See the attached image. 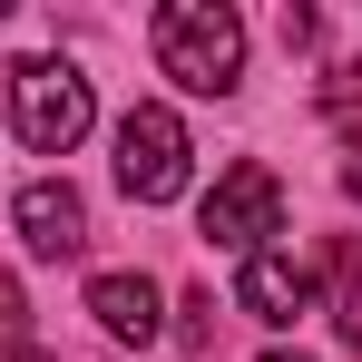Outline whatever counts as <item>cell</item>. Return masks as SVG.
<instances>
[{"label":"cell","instance_id":"obj_1","mask_svg":"<svg viewBox=\"0 0 362 362\" xmlns=\"http://www.w3.org/2000/svg\"><path fill=\"white\" fill-rule=\"evenodd\" d=\"M147 40H157V69L177 88H196V98H235L245 88V20L226 0H167Z\"/></svg>","mask_w":362,"mask_h":362},{"label":"cell","instance_id":"obj_2","mask_svg":"<svg viewBox=\"0 0 362 362\" xmlns=\"http://www.w3.org/2000/svg\"><path fill=\"white\" fill-rule=\"evenodd\" d=\"M88 118H98V98H88V78L69 59H20L10 69V127H20L30 157H69L88 137Z\"/></svg>","mask_w":362,"mask_h":362},{"label":"cell","instance_id":"obj_3","mask_svg":"<svg viewBox=\"0 0 362 362\" xmlns=\"http://www.w3.org/2000/svg\"><path fill=\"white\" fill-rule=\"evenodd\" d=\"M186 177H196V147H186L177 108H157V98H137L118 118V186L137 196V206H177Z\"/></svg>","mask_w":362,"mask_h":362},{"label":"cell","instance_id":"obj_4","mask_svg":"<svg viewBox=\"0 0 362 362\" xmlns=\"http://www.w3.org/2000/svg\"><path fill=\"white\" fill-rule=\"evenodd\" d=\"M274 235H284V186H274V167H255V157L226 167L216 196H206V245L245 264V255H264Z\"/></svg>","mask_w":362,"mask_h":362},{"label":"cell","instance_id":"obj_5","mask_svg":"<svg viewBox=\"0 0 362 362\" xmlns=\"http://www.w3.org/2000/svg\"><path fill=\"white\" fill-rule=\"evenodd\" d=\"M10 226H20V245H30V255L69 264V255L88 245V206H78V186H59V177H30L20 196H10Z\"/></svg>","mask_w":362,"mask_h":362},{"label":"cell","instance_id":"obj_6","mask_svg":"<svg viewBox=\"0 0 362 362\" xmlns=\"http://www.w3.org/2000/svg\"><path fill=\"white\" fill-rule=\"evenodd\" d=\"M235 313H255V323L284 333V323L313 313V274H303L284 245H264V255H245V264H235Z\"/></svg>","mask_w":362,"mask_h":362},{"label":"cell","instance_id":"obj_7","mask_svg":"<svg viewBox=\"0 0 362 362\" xmlns=\"http://www.w3.org/2000/svg\"><path fill=\"white\" fill-rule=\"evenodd\" d=\"M88 313H98L108 343H157L167 333V294L147 274H88Z\"/></svg>","mask_w":362,"mask_h":362},{"label":"cell","instance_id":"obj_8","mask_svg":"<svg viewBox=\"0 0 362 362\" xmlns=\"http://www.w3.org/2000/svg\"><path fill=\"white\" fill-rule=\"evenodd\" d=\"M0 362H49L40 343H30V294L0 274Z\"/></svg>","mask_w":362,"mask_h":362},{"label":"cell","instance_id":"obj_9","mask_svg":"<svg viewBox=\"0 0 362 362\" xmlns=\"http://www.w3.org/2000/svg\"><path fill=\"white\" fill-rule=\"evenodd\" d=\"M353 98H362V59H343L333 78H323V108H353Z\"/></svg>","mask_w":362,"mask_h":362},{"label":"cell","instance_id":"obj_10","mask_svg":"<svg viewBox=\"0 0 362 362\" xmlns=\"http://www.w3.org/2000/svg\"><path fill=\"white\" fill-rule=\"evenodd\" d=\"M177 313H186V343H206V333H216V294H186Z\"/></svg>","mask_w":362,"mask_h":362},{"label":"cell","instance_id":"obj_11","mask_svg":"<svg viewBox=\"0 0 362 362\" xmlns=\"http://www.w3.org/2000/svg\"><path fill=\"white\" fill-rule=\"evenodd\" d=\"M343 196H353V206H362V137H353V147H343Z\"/></svg>","mask_w":362,"mask_h":362},{"label":"cell","instance_id":"obj_12","mask_svg":"<svg viewBox=\"0 0 362 362\" xmlns=\"http://www.w3.org/2000/svg\"><path fill=\"white\" fill-rule=\"evenodd\" d=\"M264 362H313V353H264Z\"/></svg>","mask_w":362,"mask_h":362}]
</instances>
